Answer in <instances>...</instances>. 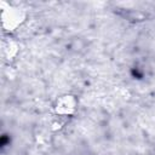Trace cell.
<instances>
[{
  "label": "cell",
  "instance_id": "7a4b0ae2",
  "mask_svg": "<svg viewBox=\"0 0 155 155\" xmlns=\"http://www.w3.org/2000/svg\"><path fill=\"white\" fill-rule=\"evenodd\" d=\"M78 98L74 94L65 93L59 97L53 103V111L58 117H68L75 114L78 110Z\"/></svg>",
  "mask_w": 155,
  "mask_h": 155
},
{
  "label": "cell",
  "instance_id": "3957f363",
  "mask_svg": "<svg viewBox=\"0 0 155 155\" xmlns=\"http://www.w3.org/2000/svg\"><path fill=\"white\" fill-rule=\"evenodd\" d=\"M18 53H19V45L16 40L11 38H6L1 41V54L4 59L12 61L17 57Z\"/></svg>",
  "mask_w": 155,
  "mask_h": 155
},
{
  "label": "cell",
  "instance_id": "6da1fadb",
  "mask_svg": "<svg viewBox=\"0 0 155 155\" xmlns=\"http://www.w3.org/2000/svg\"><path fill=\"white\" fill-rule=\"evenodd\" d=\"M0 10L1 27L8 34L19 29L27 21V11L19 6L8 2H1Z\"/></svg>",
  "mask_w": 155,
  "mask_h": 155
}]
</instances>
